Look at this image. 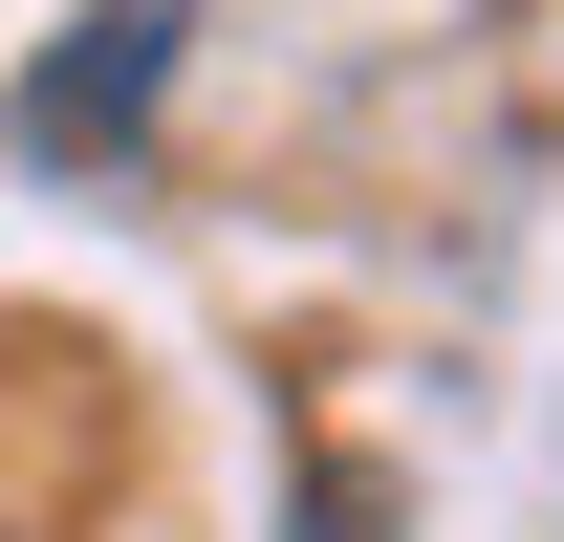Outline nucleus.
Instances as JSON below:
<instances>
[{
    "label": "nucleus",
    "mask_w": 564,
    "mask_h": 542,
    "mask_svg": "<svg viewBox=\"0 0 564 542\" xmlns=\"http://www.w3.org/2000/svg\"><path fill=\"white\" fill-rule=\"evenodd\" d=\"M152 87H174V0H109V22H66V44L22 66V152H44V174H87Z\"/></svg>",
    "instance_id": "nucleus-1"
},
{
    "label": "nucleus",
    "mask_w": 564,
    "mask_h": 542,
    "mask_svg": "<svg viewBox=\"0 0 564 542\" xmlns=\"http://www.w3.org/2000/svg\"><path fill=\"white\" fill-rule=\"evenodd\" d=\"M0 542H22V521H0Z\"/></svg>",
    "instance_id": "nucleus-2"
}]
</instances>
